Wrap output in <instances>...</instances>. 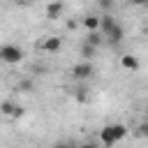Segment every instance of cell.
<instances>
[{
  "instance_id": "obj_1",
  "label": "cell",
  "mask_w": 148,
  "mask_h": 148,
  "mask_svg": "<svg viewBox=\"0 0 148 148\" xmlns=\"http://www.w3.org/2000/svg\"><path fill=\"white\" fill-rule=\"evenodd\" d=\"M0 60L7 65H18L23 60V49L16 44H2L0 46Z\"/></svg>"
},
{
  "instance_id": "obj_2",
  "label": "cell",
  "mask_w": 148,
  "mask_h": 148,
  "mask_svg": "<svg viewBox=\"0 0 148 148\" xmlns=\"http://www.w3.org/2000/svg\"><path fill=\"white\" fill-rule=\"evenodd\" d=\"M92 74H95V67H92L88 60L76 62V65L72 67V79H74V81H86V79H90Z\"/></svg>"
},
{
  "instance_id": "obj_3",
  "label": "cell",
  "mask_w": 148,
  "mask_h": 148,
  "mask_svg": "<svg viewBox=\"0 0 148 148\" xmlns=\"http://www.w3.org/2000/svg\"><path fill=\"white\" fill-rule=\"evenodd\" d=\"M60 46H62V39L56 37V35H49V37H44V39L37 44V49H39V51H46V53H58Z\"/></svg>"
},
{
  "instance_id": "obj_4",
  "label": "cell",
  "mask_w": 148,
  "mask_h": 148,
  "mask_svg": "<svg viewBox=\"0 0 148 148\" xmlns=\"http://www.w3.org/2000/svg\"><path fill=\"white\" fill-rule=\"evenodd\" d=\"M104 37H106V42H109L111 46H116V44H120V42H123V37H125V30H123V28H120V23L116 21V23H113V25H111V28L104 32Z\"/></svg>"
},
{
  "instance_id": "obj_5",
  "label": "cell",
  "mask_w": 148,
  "mask_h": 148,
  "mask_svg": "<svg viewBox=\"0 0 148 148\" xmlns=\"http://www.w3.org/2000/svg\"><path fill=\"white\" fill-rule=\"evenodd\" d=\"M62 9H65L62 0H51V2L46 5V18H49V21L60 18V16H62Z\"/></svg>"
},
{
  "instance_id": "obj_6",
  "label": "cell",
  "mask_w": 148,
  "mask_h": 148,
  "mask_svg": "<svg viewBox=\"0 0 148 148\" xmlns=\"http://www.w3.org/2000/svg\"><path fill=\"white\" fill-rule=\"evenodd\" d=\"M120 67H123V69H127V72H136V69L141 67V62H139V58H136V56L125 53V56H120Z\"/></svg>"
},
{
  "instance_id": "obj_7",
  "label": "cell",
  "mask_w": 148,
  "mask_h": 148,
  "mask_svg": "<svg viewBox=\"0 0 148 148\" xmlns=\"http://www.w3.org/2000/svg\"><path fill=\"white\" fill-rule=\"evenodd\" d=\"M99 143L102 146H106V148H111V146H116L118 141H116V136H113V132H111V125H106V127H102L99 130Z\"/></svg>"
},
{
  "instance_id": "obj_8",
  "label": "cell",
  "mask_w": 148,
  "mask_h": 148,
  "mask_svg": "<svg viewBox=\"0 0 148 148\" xmlns=\"http://www.w3.org/2000/svg\"><path fill=\"white\" fill-rule=\"evenodd\" d=\"M86 42H88V44H92V46L97 49V46H102V42H104V35H102L99 30H88V37H86Z\"/></svg>"
},
{
  "instance_id": "obj_9",
  "label": "cell",
  "mask_w": 148,
  "mask_h": 148,
  "mask_svg": "<svg viewBox=\"0 0 148 148\" xmlns=\"http://www.w3.org/2000/svg\"><path fill=\"white\" fill-rule=\"evenodd\" d=\"M111 132H113L116 141H123V139L127 136V125H123V123H113V125H111Z\"/></svg>"
},
{
  "instance_id": "obj_10",
  "label": "cell",
  "mask_w": 148,
  "mask_h": 148,
  "mask_svg": "<svg viewBox=\"0 0 148 148\" xmlns=\"http://www.w3.org/2000/svg\"><path fill=\"white\" fill-rule=\"evenodd\" d=\"M32 88H35V81L32 79H21L16 83V92H32Z\"/></svg>"
},
{
  "instance_id": "obj_11",
  "label": "cell",
  "mask_w": 148,
  "mask_h": 148,
  "mask_svg": "<svg viewBox=\"0 0 148 148\" xmlns=\"http://www.w3.org/2000/svg\"><path fill=\"white\" fill-rule=\"evenodd\" d=\"M83 25L88 30H99V16H92V14L83 16Z\"/></svg>"
},
{
  "instance_id": "obj_12",
  "label": "cell",
  "mask_w": 148,
  "mask_h": 148,
  "mask_svg": "<svg viewBox=\"0 0 148 148\" xmlns=\"http://www.w3.org/2000/svg\"><path fill=\"white\" fill-rule=\"evenodd\" d=\"M95 51H97V49H95L92 44L83 42V46H81V58H83V60H90V58L95 56Z\"/></svg>"
},
{
  "instance_id": "obj_13",
  "label": "cell",
  "mask_w": 148,
  "mask_h": 148,
  "mask_svg": "<svg viewBox=\"0 0 148 148\" xmlns=\"http://www.w3.org/2000/svg\"><path fill=\"white\" fill-rule=\"evenodd\" d=\"M14 106H16V104H14L12 99H5V102L0 104V113H2V116H12V113H14Z\"/></svg>"
},
{
  "instance_id": "obj_14",
  "label": "cell",
  "mask_w": 148,
  "mask_h": 148,
  "mask_svg": "<svg viewBox=\"0 0 148 148\" xmlns=\"http://www.w3.org/2000/svg\"><path fill=\"white\" fill-rule=\"evenodd\" d=\"M99 7H102L104 12H111V9H113V0H99Z\"/></svg>"
},
{
  "instance_id": "obj_15",
  "label": "cell",
  "mask_w": 148,
  "mask_h": 148,
  "mask_svg": "<svg viewBox=\"0 0 148 148\" xmlns=\"http://www.w3.org/2000/svg\"><path fill=\"white\" fill-rule=\"evenodd\" d=\"M23 113H25V109H23V106H18V104H16V106H14V113H12V118H21V116H23Z\"/></svg>"
},
{
  "instance_id": "obj_16",
  "label": "cell",
  "mask_w": 148,
  "mask_h": 148,
  "mask_svg": "<svg viewBox=\"0 0 148 148\" xmlns=\"http://www.w3.org/2000/svg\"><path fill=\"white\" fill-rule=\"evenodd\" d=\"M139 134H141V136H148V120L139 125Z\"/></svg>"
},
{
  "instance_id": "obj_17",
  "label": "cell",
  "mask_w": 148,
  "mask_h": 148,
  "mask_svg": "<svg viewBox=\"0 0 148 148\" xmlns=\"http://www.w3.org/2000/svg\"><path fill=\"white\" fill-rule=\"evenodd\" d=\"M130 5H136V7H148V0H130Z\"/></svg>"
},
{
  "instance_id": "obj_18",
  "label": "cell",
  "mask_w": 148,
  "mask_h": 148,
  "mask_svg": "<svg viewBox=\"0 0 148 148\" xmlns=\"http://www.w3.org/2000/svg\"><path fill=\"white\" fill-rule=\"evenodd\" d=\"M76 25H79L76 21H67V28H69V30H76Z\"/></svg>"
},
{
  "instance_id": "obj_19",
  "label": "cell",
  "mask_w": 148,
  "mask_h": 148,
  "mask_svg": "<svg viewBox=\"0 0 148 148\" xmlns=\"http://www.w3.org/2000/svg\"><path fill=\"white\" fill-rule=\"evenodd\" d=\"M146 116H148V102H146Z\"/></svg>"
},
{
  "instance_id": "obj_20",
  "label": "cell",
  "mask_w": 148,
  "mask_h": 148,
  "mask_svg": "<svg viewBox=\"0 0 148 148\" xmlns=\"http://www.w3.org/2000/svg\"><path fill=\"white\" fill-rule=\"evenodd\" d=\"M23 2H28V0H23Z\"/></svg>"
}]
</instances>
